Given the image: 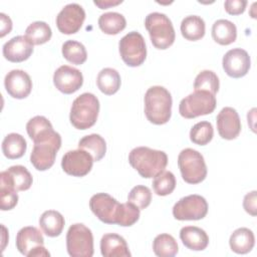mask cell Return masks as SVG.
I'll use <instances>...</instances> for the list:
<instances>
[{"label":"cell","instance_id":"6da1fadb","mask_svg":"<svg viewBox=\"0 0 257 257\" xmlns=\"http://www.w3.org/2000/svg\"><path fill=\"white\" fill-rule=\"evenodd\" d=\"M128 162L143 178L150 179L165 171L168 165V156L163 151L137 147L131 151Z\"/></svg>","mask_w":257,"mask_h":257},{"label":"cell","instance_id":"7a4b0ae2","mask_svg":"<svg viewBox=\"0 0 257 257\" xmlns=\"http://www.w3.org/2000/svg\"><path fill=\"white\" fill-rule=\"evenodd\" d=\"M172 95L164 86L150 87L145 94V113L148 120L154 124L168 122L172 115Z\"/></svg>","mask_w":257,"mask_h":257},{"label":"cell","instance_id":"3957f363","mask_svg":"<svg viewBox=\"0 0 257 257\" xmlns=\"http://www.w3.org/2000/svg\"><path fill=\"white\" fill-rule=\"evenodd\" d=\"M98 112L99 101L97 97L93 93L84 92L73 100L69 119L75 128L87 130L96 122Z\"/></svg>","mask_w":257,"mask_h":257},{"label":"cell","instance_id":"277c9868","mask_svg":"<svg viewBox=\"0 0 257 257\" xmlns=\"http://www.w3.org/2000/svg\"><path fill=\"white\" fill-rule=\"evenodd\" d=\"M145 26L153 45L158 49H167L175 41L176 33L170 18L160 12H152L145 19Z\"/></svg>","mask_w":257,"mask_h":257},{"label":"cell","instance_id":"5b68a950","mask_svg":"<svg viewBox=\"0 0 257 257\" xmlns=\"http://www.w3.org/2000/svg\"><path fill=\"white\" fill-rule=\"evenodd\" d=\"M178 166L183 180L188 184H199L207 177V166L204 157L196 150L187 148L178 157Z\"/></svg>","mask_w":257,"mask_h":257},{"label":"cell","instance_id":"8992f818","mask_svg":"<svg viewBox=\"0 0 257 257\" xmlns=\"http://www.w3.org/2000/svg\"><path fill=\"white\" fill-rule=\"evenodd\" d=\"M216 105L215 94L206 90H195L181 100L179 112L185 118H195L213 112Z\"/></svg>","mask_w":257,"mask_h":257},{"label":"cell","instance_id":"52a82bcc","mask_svg":"<svg viewBox=\"0 0 257 257\" xmlns=\"http://www.w3.org/2000/svg\"><path fill=\"white\" fill-rule=\"evenodd\" d=\"M66 249L72 257H91L93 255V235L84 224L75 223L68 228Z\"/></svg>","mask_w":257,"mask_h":257},{"label":"cell","instance_id":"ba28073f","mask_svg":"<svg viewBox=\"0 0 257 257\" xmlns=\"http://www.w3.org/2000/svg\"><path fill=\"white\" fill-rule=\"evenodd\" d=\"M118 50L122 61L132 67L140 66L147 57L145 39L137 31L128 32L119 40Z\"/></svg>","mask_w":257,"mask_h":257},{"label":"cell","instance_id":"9c48e42d","mask_svg":"<svg viewBox=\"0 0 257 257\" xmlns=\"http://www.w3.org/2000/svg\"><path fill=\"white\" fill-rule=\"evenodd\" d=\"M91 212L105 224H118L122 212V204L106 193H97L89 200Z\"/></svg>","mask_w":257,"mask_h":257},{"label":"cell","instance_id":"30bf717a","mask_svg":"<svg viewBox=\"0 0 257 257\" xmlns=\"http://www.w3.org/2000/svg\"><path fill=\"white\" fill-rule=\"evenodd\" d=\"M208 213V203L200 195H189L180 199L173 207V216L179 221L201 220Z\"/></svg>","mask_w":257,"mask_h":257},{"label":"cell","instance_id":"8fae6325","mask_svg":"<svg viewBox=\"0 0 257 257\" xmlns=\"http://www.w3.org/2000/svg\"><path fill=\"white\" fill-rule=\"evenodd\" d=\"M93 162V158L89 153L78 149L64 154L61 160V167L67 175L84 177L90 172Z\"/></svg>","mask_w":257,"mask_h":257},{"label":"cell","instance_id":"7c38bea8","mask_svg":"<svg viewBox=\"0 0 257 257\" xmlns=\"http://www.w3.org/2000/svg\"><path fill=\"white\" fill-rule=\"evenodd\" d=\"M85 19V11L77 3L65 5L56 16V26L63 34L76 33Z\"/></svg>","mask_w":257,"mask_h":257},{"label":"cell","instance_id":"4fadbf2b","mask_svg":"<svg viewBox=\"0 0 257 257\" xmlns=\"http://www.w3.org/2000/svg\"><path fill=\"white\" fill-rule=\"evenodd\" d=\"M26 131L34 144L53 143L61 147L60 135L53 130L51 122L45 116L36 115L29 119L26 123Z\"/></svg>","mask_w":257,"mask_h":257},{"label":"cell","instance_id":"5bb4252c","mask_svg":"<svg viewBox=\"0 0 257 257\" xmlns=\"http://www.w3.org/2000/svg\"><path fill=\"white\" fill-rule=\"evenodd\" d=\"M222 65L229 76L240 78L248 73L251 66V60L246 50L242 48H233L227 51L223 56Z\"/></svg>","mask_w":257,"mask_h":257},{"label":"cell","instance_id":"9a60e30c","mask_svg":"<svg viewBox=\"0 0 257 257\" xmlns=\"http://www.w3.org/2000/svg\"><path fill=\"white\" fill-rule=\"evenodd\" d=\"M53 83L62 93L71 94L81 87L83 76L77 68L69 65H61L53 74Z\"/></svg>","mask_w":257,"mask_h":257},{"label":"cell","instance_id":"2e32d148","mask_svg":"<svg viewBox=\"0 0 257 257\" xmlns=\"http://www.w3.org/2000/svg\"><path fill=\"white\" fill-rule=\"evenodd\" d=\"M4 86L10 96L22 99L30 94L32 89V80L29 74L24 70L13 69L6 74Z\"/></svg>","mask_w":257,"mask_h":257},{"label":"cell","instance_id":"e0dca14e","mask_svg":"<svg viewBox=\"0 0 257 257\" xmlns=\"http://www.w3.org/2000/svg\"><path fill=\"white\" fill-rule=\"evenodd\" d=\"M217 130L224 140H234L241 132V120L237 110L226 106L220 110L216 118Z\"/></svg>","mask_w":257,"mask_h":257},{"label":"cell","instance_id":"ac0fdd59","mask_svg":"<svg viewBox=\"0 0 257 257\" xmlns=\"http://www.w3.org/2000/svg\"><path fill=\"white\" fill-rule=\"evenodd\" d=\"M3 55L11 62H22L28 59L33 52V44L25 35L12 37L3 45Z\"/></svg>","mask_w":257,"mask_h":257},{"label":"cell","instance_id":"d6986e66","mask_svg":"<svg viewBox=\"0 0 257 257\" xmlns=\"http://www.w3.org/2000/svg\"><path fill=\"white\" fill-rule=\"evenodd\" d=\"M59 149L60 147L53 143L34 144L30 155V162L36 170L46 171L53 166Z\"/></svg>","mask_w":257,"mask_h":257},{"label":"cell","instance_id":"ffe728a7","mask_svg":"<svg viewBox=\"0 0 257 257\" xmlns=\"http://www.w3.org/2000/svg\"><path fill=\"white\" fill-rule=\"evenodd\" d=\"M0 182L6 183L15 191L28 190L33 182L30 172L23 166L16 165L1 172Z\"/></svg>","mask_w":257,"mask_h":257},{"label":"cell","instance_id":"44dd1931","mask_svg":"<svg viewBox=\"0 0 257 257\" xmlns=\"http://www.w3.org/2000/svg\"><path fill=\"white\" fill-rule=\"evenodd\" d=\"M16 248L25 256H28L34 249L44 245L42 233L33 226L21 228L16 235Z\"/></svg>","mask_w":257,"mask_h":257},{"label":"cell","instance_id":"7402d4cb","mask_svg":"<svg viewBox=\"0 0 257 257\" xmlns=\"http://www.w3.org/2000/svg\"><path fill=\"white\" fill-rule=\"evenodd\" d=\"M100 252L104 257H130L132 255L124 238L115 233H107L101 237Z\"/></svg>","mask_w":257,"mask_h":257},{"label":"cell","instance_id":"603a6c76","mask_svg":"<svg viewBox=\"0 0 257 257\" xmlns=\"http://www.w3.org/2000/svg\"><path fill=\"white\" fill-rule=\"evenodd\" d=\"M180 239L182 243L190 250L202 251L209 244V236L207 233L196 226H186L180 231Z\"/></svg>","mask_w":257,"mask_h":257},{"label":"cell","instance_id":"cb8c5ba5","mask_svg":"<svg viewBox=\"0 0 257 257\" xmlns=\"http://www.w3.org/2000/svg\"><path fill=\"white\" fill-rule=\"evenodd\" d=\"M255 244L254 233L245 227L236 229L230 236L229 245L233 252L237 254H246L250 252Z\"/></svg>","mask_w":257,"mask_h":257},{"label":"cell","instance_id":"d4e9b609","mask_svg":"<svg viewBox=\"0 0 257 257\" xmlns=\"http://www.w3.org/2000/svg\"><path fill=\"white\" fill-rule=\"evenodd\" d=\"M64 225V217L55 210L43 212L39 219V226L42 232L48 237L59 236L62 233Z\"/></svg>","mask_w":257,"mask_h":257},{"label":"cell","instance_id":"484cf974","mask_svg":"<svg viewBox=\"0 0 257 257\" xmlns=\"http://www.w3.org/2000/svg\"><path fill=\"white\" fill-rule=\"evenodd\" d=\"M212 37L221 45L231 44L237 38L236 25L227 19H219L212 26Z\"/></svg>","mask_w":257,"mask_h":257},{"label":"cell","instance_id":"4316f807","mask_svg":"<svg viewBox=\"0 0 257 257\" xmlns=\"http://www.w3.org/2000/svg\"><path fill=\"white\" fill-rule=\"evenodd\" d=\"M180 29L184 38L196 41L204 37L206 25L202 17L198 15H189L182 20Z\"/></svg>","mask_w":257,"mask_h":257},{"label":"cell","instance_id":"83f0119b","mask_svg":"<svg viewBox=\"0 0 257 257\" xmlns=\"http://www.w3.org/2000/svg\"><path fill=\"white\" fill-rule=\"evenodd\" d=\"M96 84L102 93L112 95L120 87V75L114 68L105 67L98 72Z\"/></svg>","mask_w":257,"mask_h":257},{"label":"cell","instance_id":"f1b7e54d","mask_svg":"<svg viewBox=\"0 0 257 257\" xmlns=\"http://www.w3.org/2000/svg\"><path fill=\"white\" fill-rule=\"evenodd\" d=\"M27 149L25 139L16 133L7 135L2 142V152L10 160L19 159L24 156Z\"/></svg>","mask_w":257,"mask_h":257},{"label":"cell","instance_id":"f546056e","mask_svg":"<svg viewBox=\"0 0 257 257\" xmlns=\"http://www.w3.org/2000/svg\"><path fill=\"white\" fill-rule=\"evenodd\" d=\"M78 149L86 151L92 156L94 162H98L105 155L106 143L101 136L97 134H91L83 137L79 141Z\"/></svg>","mask_w":257,"mask_h":257},{"label":"cell","instance_id":"4dcf8cb0","mask_svg":"<svg viewBox=\"0 0 257 257\" xmlns=\"http://www.w3.org/2000/svg\"><path fill=\"white\" fill-rule=\"evenodd\" d=\"M98 26L105 34L115 35L125 28L126 20L120 13L106 12L99 16Z\"/></svg>","mask_w":257,"mask_h":257},{"label":"cell","instance_id":"1f68e13d","mask_svg":"<svg viewBox=\"0 0 257 257\" xmlns=\"http://www.w3.org/2000/svg\"><path fill=\"white\" fill-rule=\"evenodd\" d=\"M52 31L50 26L44 21H35L29 24L25 30V37L33 44L40 45L50 40Z\"/></svg>","mask_w":257,"mask_h":257},{"label":"cell","instance_id":"d6a6232c","mask_svg":"<svg viewBox=\"0 0 257 257\" xmlns=\"http://www.w3.org/2000/svg\"><path fill=\"white\" fill-rule=\"evenodd\" d=\"M153 250L157 256L172 257L178 253L179 247L176 239L172 235L163 233L154 239Z\"/></svg>","mask_w":257,"mask_h":257},{"label":"cell","instance_id":"836d02e7","mask_svg":"<svg viewBox=\"0 0 257 257\" xmlns=\"http://www.w3.org/2000/svg\"><path fill=\"white\" fill-rule=\"evenodd\" d=\"M63 57L72 64L80 65L87 59V52L84 45L75 40H67L62 44Z\"/></svg>","mask_w":257,"mask_h":257},{"label":"cell","instance_id":"e575fe53","mask_svg":"<svg viewBox=\"0 0 257 257\" xmlns=\"http://www.w3.org/2000/svg\"><path fill=\"white\" fill-rule=\"evenodd\" d=\"M220 82L217 74L212 70H202L195 78L194 89L206 90L212 94H216L219 90Z\"/></svg>","mask_w":257,"mask_h":257},{"label":"cell","instance_id":"d590c367","mask_svg":"<svg viewBox=\"0 0 257 257\" xmlns=\"http://www.w3.org/2000/svg\"><path fill=\"white\" fill-rule=\"evenodd\" d=\"M214 136V128L209 121H200L193 125L190 131V140L199 146L209 144Z\"/></svg>","mask_w":257,"mask_h":257},{"label":"cell","instance_id":"8d00e7d4","mask_svg":"<svg viewBox=\"0 0 257 257\" xmlns=\"http://www.w3.org/2000/svg\"><path fill=\"white\" fill-rule=\"evenodd\" d=\"M176 188V177L170 171H164L155 177L153 181L154 192L158 196H167Z\"/></svg>","mask_w":257,"mask_h":257},{"label":"cell","instance_id":"74e56055","mask_svg":"<svg viewBox=\"0 0 257 257\" xmlns=\"http://www.w3.org/2000/svg\"><path fill=\"white\" fill-rule=\"evenodd\" d=\"M152 201V192L151 190L142 185L134 187L127 196V202L137 206L140 210L146 209Z\"/></svg>","mask_w":257,"mask_h":257},{"label":"cell","instance_id":"f35d334b","mask_svg":"<svg viewBox=\"0 0 257 257\" xmlns=\"http://www.w3.org/2000/svg\"><path fill=\"white\" fill-rule=\"evenodd\" d=\"M18 203L17 191L6 183L0 182V208L2 211L13 209Z\"/></svg>","mask_w":257,"mask_h":257},{"label":"cell","instance_id":"ab89813d","mask_svg":"<svg viewBox=\"0 0 257 257\" xmlns=\"http://www.w3.org/2000/svg\"><path fill=\"white\" fill-rule=\"evenodd\" d=\"M140 218V209L134 204L126 202L123 203L122 214L118 223V226L130 227L133 226Z\"/></svg>","mask_w":257,"mask_h":257},{"label":"cell","instance_id":"60d3db41","mask_svg":"<svg viewBox=\"0 0 257 257\" xmlns=\"http://www.w3.org/2000/svg\"><path fill=\"white\" fill-rule=\"evenodd\" d=\"M246 0H226L224 3L225 10L231 15H239L245 11Z\"/></svg>","mask_w":257,"mask_h":257},{"label":"cell","instance_id":"b9f144b4","mask_svg":"<svg viewBox=\"0 0 257 257\" xmlns=\"http://www.w3.org/2000/svg\"><path fill=\"white\" fill-rule=\"evenodd\" d=\"M244 210L251 216L257 215V192L252 191L245 195L243 200Z\"/></svg>","mask_w":257,"mask_h":257},{"label":"cell","instance_id":"7bdbcfd3","mask_svg":"<svg viewBox=\"0 0 257 257\" xmlns=\"http://www.w3.org/2000/svg\"><path fill=\"white\" fill-rule=\"evenodd\" d=\"M0 28H1V33L0 36L4 37L6 34L10 33L12 30V21L9 16H7L4 13H0Z\"/></svg>","mask_w":257,"mask_h":257},{"label":"cell","instance_id":"ee69618b","mask_svg":"<svg viewBox=\"0 0 257 257\" xmlns=\"http://www.w3.org/2000/svg\"><path fill=\"white\" fill-rule=\"evenodd\" d=\"M122 1L121 0H118V1H111V0H102V1H93V3L98 6L100 9H107L111 6H115V5H118L120 4Z\"/></svg>","mask_w":257,"mask_h":257},{"label":"cell","instance_id":"f6af8a7d","mask_svg":"<svg viewBox=\"0 0 257 257\" xmlns=\"http://www.w3.org/2000/svg\"><path fill=\"white\" fill-rule=\"evenodd\" d=\"M48 256H50V253L45 249L44 246H39L28 255V257H48Z\"/></svg>","mask_w":257,"mask_h":257}]
</instances>
